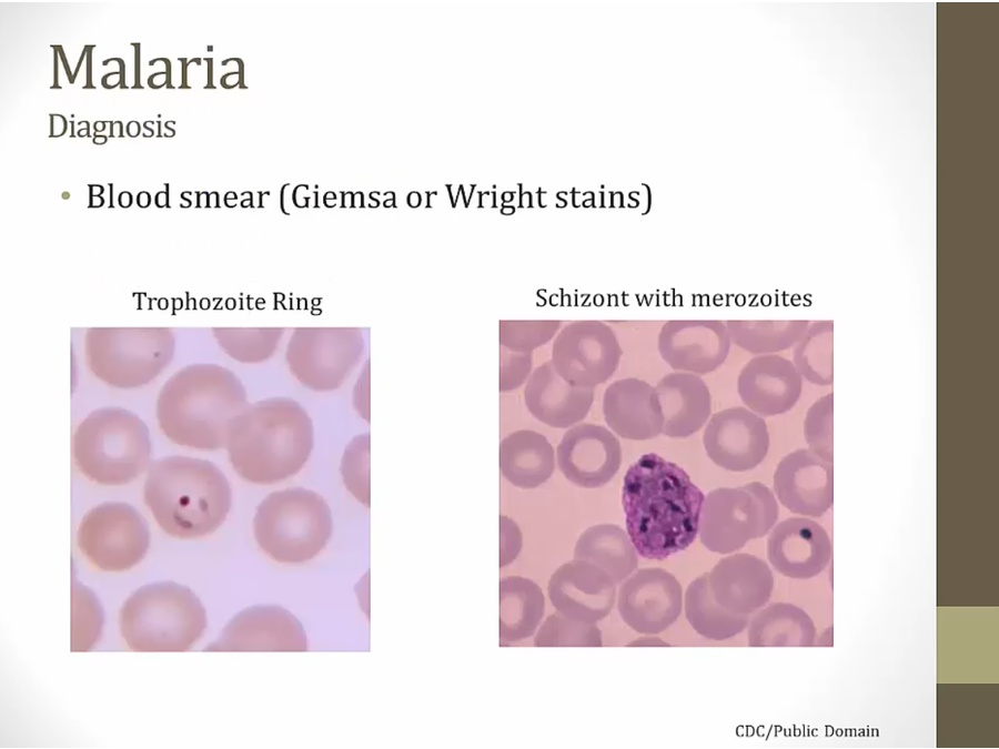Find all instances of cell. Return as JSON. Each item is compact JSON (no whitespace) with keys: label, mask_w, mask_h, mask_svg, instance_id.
Wrapping results in <instances>:
<instances>
[{"label":"cell","mask_w":999,"mask_h":749,"mask_svg":"<svg viewBox=\"0 0 999 749\" xmlns=\"http://www.w3.org/2000/svg\"><path fill=\"white\" fill-rule=\"evenodd\" d=\"M500 527V565L503 567L511 564L518 556L522 548V534L518 526L506 516H501Z\"/></svg>","instance_id":"obj_35"},{"label":"cell","mask_w":999,"mask_h":749,"mask_svg":"<svg viewBox=\"0 0 999 749\" xmlns=\"http://www.w3.org/2000/svg\"><path fill=\"white\" fill-rule=\"evenodd\" d=\"M206 614L196 595L173 581L134 591L120 611V631L135 651H185L200 639Z\"/></svg>","instance_id":"obj_5"},{"label":"cell","mask_w":999,"mask_h":749,"mask_svg":"<svg viewBox=\"0 0 999 749\" xmlns=\"http://www.w3.org/2000/svg\"><path fill=\"white\" fill-rule=\"evenodd\" d=\"M534 645L537 647H601L602 631L595 624L567 617L558 611L549 615L538 629Z\"/></svg>","instance_id":"obj_33"},{"label":"cell","mask_w":999,"mask_h":749,"mask_svg":"<svg viewBox=\"0 0 999 749\" xmlns=\"http://www.w3.org/2000/svg\"><path fill=\"white\" fill-rule=\"evenodd\" d=\"M604 418L612 431L633 441L654 438L663 432V413L655 386L635 377L615 381L603 397Z\"/></svg>","instance_id":"obj_23"},{"label":"cell","mask_w":999,"mask_h":749,"mask_svg":"<svg viewBox=\"0 0 999 749\" xmlns=\"http://www.w3.org/2000/svg\"><path fill=\"white\" fill-rule=\"evenodd\" d=\"M714 599L724 608L749 616L761 609L774 590L768 564L750 554H734L718 560L708 573Z\"/></svg>","instance_id":"obj_22"},{"label":"cell","mask_w":999,"mask_h":749,"mask_svg":"<svg viewBox=\"0 0 999 749\" xmlns=\"http://www.w3.org/2000/svg\"><path fill=\"white\" fill-rule=\"evenodd\" d=\"M663 413L662 434L687 437L699 431L712 413V395L699 375L672 372L655 386Z\"/></svg>","instance_id":"obj_25"},{"label":"cell","mask_w":999,"mask_h":749,"mask_svg":"<svg viewBox=\"0 0 999 749\" xmlns=\"http://www.w3.org/2000/svg\"><path fill=\"white\" fill-rule=\"evenodd\" d=\"M51 117V133L50 136H61L67 131V121L64 117L60 114H50Z\"/></svg>","instance_id":"obj_37"},{"label":"cell","mask_w":999,"mask_h":749,"mask_svg":"<svg viewBox=\"0 0 999 749\" xmlns=\"http://www.w3.org/2000/svg\"><path fill=\"white\" fill-rule=\"evenodd\" d=\"M833 393L817 399L807 411L804 435L809 449L833 463Z\"/></svg>","instance_id":"obj_34"},{"label":"cell","mask_w":999,"mask_h":749,"mask_svg":"<svg viewBox=\"0 0 999 749\" xmlns=\"http://www.w3.org/2000/svg\"><path fill=\"white\" fill-rule=\"evenodd\" d=\"M547 591L556 611L579 621L596 624L613 609L616 585L596 565L573 558L553 573Z\"/></svg>","instance_id":"obj_17"},{"label":"cell","mask_w":999,"mask_h":749,"mask_svg":"<svg viewBox=\"0 0 999 749\" xmlns=\"http://www.w3.org/2000/svg\"><path fill=\"white\" fill-rule=\"evenodd\" d=\"M683 590L669 571L642 568L628 576L618 590L617 608L624 623L644 635H656L679 617Z\"/></svg>","instance_id":"obj_12"},{"label":"cell","mask_w":999,"mask_h":749,"mask_svg":"<svg viewBox=\"0 0 999 749\" xmlns=\"http://www.w3.org/2000/svg\"><path fill=\"white\" fill-rule=\"evenodd\" d=\"M135 50H137V53H135V77H134V78H135V84L133 85V88H142V87L139 84V78H140V73H139V71H140V64H139V62H140V57H139V44H137Z\"/></svg>","instance_id":"obj_39"},{"label":"cell","mask_w":999,"mask_h":749,"mask_svg":"<svg viewBox=\"0 0 999 749\" xmlns=\"http://www.w3.org/2000/svg\"><path fill=\"white\" fill-rule=\"evenodd\" d=\"M778 515L775 496L763 483L716 488L704 499L699 539L713 553H734L768 534Z\"/></svg>","instance_id":"obj_8"},{"label":"cell","mask_w":999,"mask_h":749,"mask_svg":"<svg viewBox=\"0 0 999 749\" xmlns=\"http://www.w3.org/2000/svg\"><path fill=\"white\" fill-rule=\"evenodd\" d=\"M574 559L596 565L615 585L622 584L638 566L637 551L627 533L614 524L594 525L584 530L576 541Z\"/></svg>","instance_id":"obj_27"},{"label":"cell","mask_w":999,"mask_h":749,"mask_svg":"<svg viewBox=\"0 0 999 749\" xmlns=\"http://www.w3.org/2000/svg\"><path fill=\"white\" fill-rule=\"evenodd\" d=\"M105 141H107V136H105V135H97V134H94L93 142H94L95 144H103Z\"/></svg>","instance_id":"obj_40"},{"label":"cell","mask_w":999,"mask_h":749,"mask_svg":"<svg viewBox=\"0 0 999 749\" xmlns=\"http://www.w3.org/2000/svg\"><path fill=\"white\" fill-rule=\"evenodd\" d=\"M559 470L573 484L597 488L607 484L618 472L622 447L606 427L579 424L569 428L556 449Z\"/></svg>","instance_id":"obj_16"},{"label":"cell","mask_w":999,"mask_h":749,"mask_svg":"<svg viewBox=\"0 0 999 749\" xmlns=\"http://www.w3.org/2000/svg\"><path fill=\"white\" fill-rule=\"evenodd\" d=\"M244 405L243 387L232 373L215 365H194L165 384L157 416L171 442L215 451L226 445L229 425Z\"/></svg>","instance_id":"obj_4"},{"label":"cell","mask_w":999,"mask_h":749,"mask_svg":"<svg viewBox=\"0 0 999 749\" xmlns=\"http://www.w3.org/2000/svg\"><path fill=\"white\" fill-rule=\"evenodd\" d=\"M70 123H71V126H72V129H71V135H70V136L73 138V136H75V135H74V123H73V121H71Z\"/></svg>","instance_id":"obj_41"},{"label":"cell","mask_w":999,"mask_h":749,"mask_svg":"<svg viewBox=\"0 0 999 749\" xmlns=\"http://www.w3.org/2000/svg\"><path fill=\"white\" fill-rule=\"evenodd\" d=\"M173 343L161 331L99 332L87 342L91 370L107 383L133 387L149 382L170 361Z\"/></svg>","instance_id":"obj_10"},{"label":"cell","mask_w":999,"mask_h":749,"mask_svg":"<svg viewBox=\"0 0 999 749\" xmlns=\"http://www.w3.org/2000/svg\"><path fill=\"white\" fill-rule=\"evenodd\" d=\"M78 469L101 485H124L149 466L151 443L145 424L121 408H102L84 418L73 435Z\"/></svg>","instance_id":"obj_6"},{"label":"cell","mask_w":999,"mask_h":749,"mask_svg":"<svg viewBox=\"0 0 999 749\" xmlns=\"http://www.w3.org/2000/svg\"><path fill=\"white\" fill-rule=\"evenodd\" d=\"M254 537L273 560L300 564L316 557L332 534V515L325 499L303 487L268 495L253 518Z\"/></svg>","instance_id":"obj_7"},{"label":"cell","mask_w":999,"mask_h":749,"mask_svg":"<svg viewBox=\"0 0 999 749\" xmlns=\"http://www.w3.org/2000/svg\"><path fill=\"white\" fill-rule=\"evenodd\" d=\"M500 468L503 476L516 487H538L554 472L553 446L544 435L535 431H516L500 444Z\"/></svg>","instance_id":"obj_26"},{"label":"cell","mask_w":999,"mask_h":749,"mask_svg":"<svg viewBox=\"0 0 999 749\" xmlns=\"http://www.w3.org/2000/svg\"><path fill=\"white\" fill-rule=\"evenodd\" d=\"M93 47L94 45H91V47L88 45V79H87V85L84 88H94V85H92V80H91V57H90L91 50L93 49Z\"/></svg>","instance_id":"obj_38"},{"label":"cell","mask_w":999,"mask_h":749,"mask_svg":"<svg viewBox=\"0 0 999 749\" xmlns=\"http://www.w3.org/2000/svg\"><path fill=\"white\" fill-rule=\"evenodd\" d=\"M542 589L533 580L508 576L500 583V640L514 642L531 637L544 615Z\"/></svg>","instance_id":"obj_29"},{"label":"cell","mask_w":999,"mask_h":749,"mask_svg":"<svg viewBox=\"0 0 999 749\" xmlns=\"http://www.w3.org/2000/svg\"><path fill=\"white\" fill-rule=\"evenodd\" d=\"M833 475V463L801 448L781 458L774 475V489L791 513L820 517L834 502Z\"/></svg>","instance_id":"obj_18"},{"label":"cell","mask_w":999,"mask_h":749,"mask_svg":"<svg viewBox=\"0 0 999 749\" xmlns=\"http://www.w3.org/2000/svg\"><path fill=\"white\" fill-rule=\"evenodd\" d=\"M731 342L751 354H773L793 347L803 336L809 321H744L725 322Z\"/></svg>","instance_id":"obj_31"},{"label":"cell","mask_w":999,"mask_h":749,"mask_svg":"<svg viewBox=\"0 0 999 749\" xmlns=\"http://www.w3.org/2000/svg\"><path fill=\"white\" fill-rule=\"evenodd\" d=\"M828 533L815 520L788 517L778 523L767 540V555L773 567L793 579H810L819 575L831 558Z\"/></svg>","instance_id":"obj_19"},{"label":"cell","mask_w":999,"mask_h":749,"mask_svg":"<svg viewBox=\"0 0 999 749\" xmlns=\"http://www.w3.org/2000/svg\"><path fill=\"white\" fill-rule=\"evenodd\" d=\"M110 124H111V128H113V122H111ZM109 136H111V138L113 136V131H112V129H111V133H110Z\"/></svg>","instance_id":"obj_42"},{"label":"cell","mask_w":999,"mask_h":749,"mask_svg":"<svg viewBox=\"0 0 999 749\" xmlns=\"http://www.w3.org/2000/svg\"><path fill=\"white\" fill-rule=\"evenodd\" d=\"M833 321L809 324L795 344L794 365L808 382L827 386L833 383Z\"/></svg>","instance_id":"obj_32"},{"label":"cell","mask_w":999,"mask_h":749,"mask_svg":"<svg viewBox=\"0 0 999 749\" xmlns=\"http://www.w3.org/2000/svg\"><path fill=\"white\" fill-rule=\"evenodd\" d=\"M705 496L677 464L648 453L627 469L622 505L637 554L663 560L689 547L698 535Z\"/></svg>","instance_id":"obj_1"},{"label":"cell","mask_w":999,"mask_h":749,"mask_svg":"<svg viewBox=\"0 0 999 749\" xmlns=\"http://www.w3.org/2000/svg\"><path fill=\"white\" fill-rule=\"evenodd\" d=\"M225 446L240 477L273 484L303 468L313 448L312 421L291 399L260 402L231 421Z\"/></svg>","instance_id":"obj_2"},{"label":"cell","mask_w":999,"mask_h":749,"mask_svg":"<svg viewBox=\"0 0 999 749\" xmlns=\"http://www.w3.org/2000/svg\"><path fill=\"white\" fill-rule=\"evenodd\" d=\"M144 502L159 526L178 538H198L215 532L225 520L232 490L213 463L169 456L151 464Z\"/></svg>","instance_id":"obj_3"},{"label":"cell","mask_w":999,"mask_h":749,"mask_svg":"<svg viewBox=\"0 0 999 749\" xmlns=\"http://www.w3.org/2000/svg\"><path fill=\"white\" fill-rule=\"evenodd\" d=\"M803 391V377L794 363L780 355L763 354L749 360L739 372L737 392L743 403L761 416L790 411Z\"/></svg>","instance_id":"obj_21"},{"label":"cell","mask_w":999,"mask_h":749,"mask_svg":"<svg viewBox=\"0 0 999 749\" xmlns=\"http://www.w3.org/2000/svg\"><path fill=\"white\" fill-rule=\"evenodd\" d=\"M731 340L725 322L672 320L663 324L657 340L662 358L675 371L704 375L726 361Z\"/></svg>","instance_id":"obj_15"},{"label":"cell","mask_w":999,"mask_h":749,"mask_svg":"<svg viewBox=\"0 0 999 749\" xmlns=\"http://www.w3.org/2000/svg\"><path fill=\"white\" fill-rule=\"evenodd\" d=\"M815 638L816 627L810 616L790 603H773L749 620L751 647H809Z\"/></svg>","instance_id":"obj_28"},{"label":"cell","mask_w":999,"mask_h":749,"mask_svg":"<svg viewBox=\"0 0 999 749\" xmlns=\"http://www.w3.org/2000/svg\"><path fill=\"white\" fill-rule=\"evenodd\" d=\"M529 371V358L511 357L507 365H503L502 371V389H509L519 385L524 376Z\"/></svg>","instance_id":"obj_36"},{"label":"cell","mask_w":999,"mask_h":749,"mask_svg":"<svg viewBox=\"0 0 999 749\" xmlns=\"http://www.w3.org/2000/svg\"><path fill=\"white\" fill-rule=\"evenodd\" d=\"M206 649L305 651L307 642L303 626L290 611L275 605H261L239 613Z\"/></svg>","instance_id":"obj_14"},{"label":"cell","mask_w":999,"mask_h":749,"mask_svg":"<svg viewBox=\"0 0 999 749\" xmlns=\"http://www.w3.org/2000/svg\"><path fill=\"white\" fill-rule=\"evenodd\" d=\"M623 352L613 330L602 322H576L557 337L553 366L569 384L594 388L616 371Z\"/></svg>","instance_id":"obj_11"},{"label":"cell","mask_w":999,"mask_h":749,"mask_svg":"<svg viewBox=\"0 0 999 749\" xmlns=\"http://www.w3.org/2000/svg\"><path fill=\"white\" fill-rule=\"evenodd\" d=\"M708 457L731 472L755 468L766 457L769 434L766 422L747 407L735 406L715 413L703 435Z\"/></svg>","instance_id":"obj_13"},{"label":"cell","mask_w":999,"mask_h":749,"mask_svg":"<svg viewBox=\"0 0 999 749\" xmlns=\"http://www.w3.org/2000/svg\"><path fill=\"white\" fill-rule=\"evenodd\" d=\"M525 399L538 421L555 428H567L585 418L594 399V388L569 384L547 363L532 376Z\"/></svg>","instance_id":"obj_24"},{"label":"cell","mask_w":999,"mask_h":749,"mask_svg":"<svg viewBox=\"0 0 999 749\" xmlns=\"http://www.w3.org/2000/svg\"><path fill=\"white\" fill-rule=\"evenodd\" d=\"M685 616L693 629L712 640H726L740 634L749 624V616L735 614L713 597L708 573L694 579L684 597Z\"/></svg>","instance_id":"obj_30"},{"label":"cell","mask_w":999,"mask_h":749,"mask_svg":"<svg viewBox=\"0 0 999 749\" xmlns=\"http://www.w3.org/2000/svg\"><path fill=\"white\" fill-rule=\"evenodd\" d=\"M359 354L356 335L305 333L292 341L287 358L303 384L315 389H330L340 385Z\"/></svg>","instance_id":"obj_20"},{"label":"cell","mask_w":999,"mask_h":749,"mask_svg":"<svg viewBox=\"0 0 999 749\" xmlns=\"http://www.w3.org/2000/svg\"><path fill=\"white\" fill-rule=\"evenodd\" d=\"M150 534L147 520L131 505L107 502L82 518L77 544L84 557L105 571H123L147 554Z\"/></svg>","instance_id":"obj_9"}]
</instances>
